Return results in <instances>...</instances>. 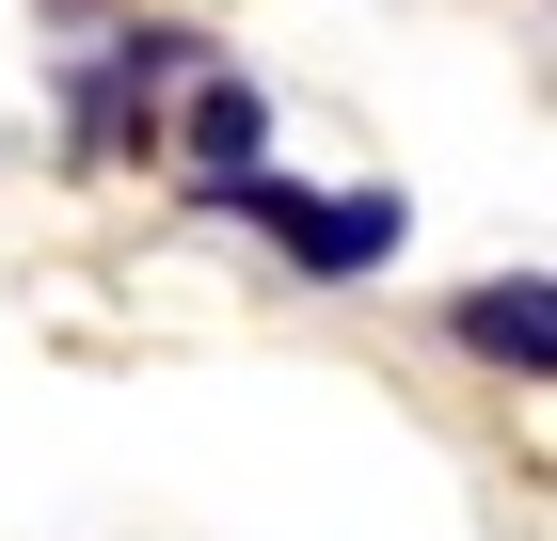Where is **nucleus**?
<instances>
[{
	"instance_id": "obj_2",
	"label": "nucleus",
	"mask_w": 557,
	"mask_h": 541,
	"mask_svg": "<svg viewBox=\"0 0 557 541\" xmlns=\"http://www.w3.org/2000/svg\"><path fill=\"white\" fill-rule=\"evenodd\" d=\"M175 160L208 175V192H239V175L271 160V96H256V81H223V64H208V81L175 96Z\"/></svg>"
},
{
	"instance_id": "obj_3",
	"label": "nucleus",
	"mask_w": 557,
	"mask_h": 541,
	"mask_svg": "<svg viewBox=\"0 0 557 541\" xmlns=\"http://www.w3.org/2000/svg\"><path fill=\"white\" fill-rule=\"evenodd\" d=\"M462 351H478V367H525V382H542V367H557V287H542V271H494V287H462Z\"/></svg>"
},
{
	"instance_id": "obj_1",
	"label": "nucleus",
	"mask_w": 557,
	"mask_h": 541,
	"mask_svg": "<svg viewBox=\"0 0 557 541\" xmlns=\"http://www.w3.org/2000/svg\"><path fill=\"white\" fill-rule=\"evenodd\" d=\"M208 208L271 223L319 287H350V271H383V255H398V192H287V175H239V192H208Z\"/></svg>"
}]
</instances>
